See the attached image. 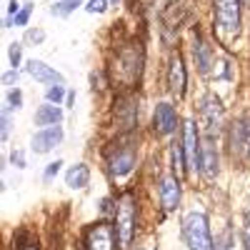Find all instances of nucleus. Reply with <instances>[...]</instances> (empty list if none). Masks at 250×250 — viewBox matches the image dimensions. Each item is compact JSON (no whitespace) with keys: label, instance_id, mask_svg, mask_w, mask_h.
<instances>
[{"label":"nucleus","instance_id":"obj_1","mask_svg":"<svg viewBox=\"0 0 250 250\" xmlns=\"http://www.w3.org/2000/svg\"><path fill=\"white\" fill-rule=\"evenodd\" d=\"M143 60L145 53L140 43H125L113 60V83H118L120 88H133L140 80Z\"/></svg>","mask_w":250,"mask_h":250},{"label":"nucleus","instance_id":"obj_2","mask_svg":"<svg viewBox=\"0 0 250 250\" xmlns=\"http://www.w3.org/2000/svg\"><path fill=\"white\" fill-rule=\"evenodd\" d=\"M135 230H138L135 195L133 193H123L118 198V208H115V238H118V248L120 250H128L133 245Z\"/></svg>","mask_w":250,"mask_h":250},{"label":"nucleus","instance_id":"obj_3","mask_svg":"<svg viewBox=\"0 0 250 250\" xmlns=\"http://www.w3.org/2000/svg\"><path fill=\"white\" fill-rule=\"evenodd\" d=\"M183 240L190 250H215L208 215L200 210H190L183 218Z\"/></svg>","mask_w":250,"mask_h":250},{"label":"nucleus","instance_id":"obj_4","mask_svg":"<svg viewBox=\"0 0 250 250\" xmlns=\"http://www.w3.org/2000/svg\"><path fill=\"white\" fill-rule=\"evenodd\" d=\"M105 160H108L110 175H115V178L128 175L135 168V145H133V138L130 135H120L108 148Z\"/></svg>","mask_w":250,"mask_h":250},{"label":"nucleus","instance_id":"obj_5","mask_svg":"<svg viewBox=\"0 0 250 250\" xmlns=\"http://www.w3.org/2000/svg\"><path fill=\"white\" fill-rule=\"evenodd\" d=\"M215 20L225 38H235L240 30V0H215Z\"/></svg>","mask_w":250,"mask_h":250},{"label":"nucleus","instance_id":"obj_6","mask_svg":"<svg viewBox=\"0 0 250 250\" xmlns=\"http://www.w3.org/2000/svg\"><path fill=\"white\" fill-rule=\"evenodd\" d=\"M183 153H185V163H188V173L200 170V135L193 120L183 123Z\"/></svg>","mask_w":250,"mask_h":250},{"label":"nucleus","instance_id":"obj_7","mask_svg":"<svg viewBox=\"0 0 250 250\" xmlns=\"http://www.w3.org/2000/svg\"><path fill=\"white\" fill-rule=\"evenodd\" d=\"M115 228L103 220L85 230V250H115Z\"/></svg>","mask_w":250,"mask_h":250},{"label":"nucleus","instance_id":"obj_8","mask_svg":"<svg viewBox=\"0 0 250 250\" xmlns=\"http://www.w3.org/2000/svg\"><path fill=\"white\" fill-rule=\"evenodd\" d=\"M200 120H203V128L205 135L215 138L220 133V125H223V105L215 95H205L203 98V105H200Z\"/></svg>","mask_w":250,"mask_h":250},{"label":"nucleus","instance_id":"obj_9","mask_svg":"<svg viewBox=\"0 0 250 250\" xmlns=\"http://www.w3.org/2000/svg\"><path fill=\"white\" fill-rule=\"evenodd\" d=\"M200 170L208 180H213L218 175V148H215V138L205 135L200 140Z\"/></svg>","mask_w":250,"mask_h":250},{"label":"nucleus","instance_id":"obj_10","mask_svg":"<svg viewBox=\"0 0 250 250\" xmlns=\"http://www.w3.org/2000/svg\"><path fill=\"white\" fill-rule=\"evenodd\" d=\"M153 128H155L160 135L175 133V128H178V113H175V108L170 105V103H160V105H155Z\"/></svg>","mask_w":250,"mask_h":250},{"label":"nucleus","instance_id":"obj_11","mask_svg":"<svg viewBox=\"0 0 250 250\" xmlns=\"http://www.w3.org/2000/svg\"><path fill=\"white\" fill-rule=\"evenodd\" d=\"M60 140H62V128H60V125H50V128H43L40 133H35V135H33L30 148H33V153L43 155V153L53 150Z\"/></svg>","mask_w":250,"mask_h":250},{"label":"nucleus","instance_id":"obj_12","mask_svg":"<svg viewBox=\"0 0 250 250\" xmlns=\"http://www.w3.org/2000/svg\"><path fill=\"white\" fill-rule=\"evenodd\" d=\"M25 70H28V75H33L38 83H43V85H65V78H62L55 68L45 65L43 60H30Z\"/></svg>","mask_w":250,"mask_h":250},{"label":"nucleus","instance_id":"obj_13","mask_svg":"<svg viewBox=\"0 0 250 250\" xmlns=\"http://www.w3.org/2000/svg\"><path fill=\"white\" fill-rule=\"evenodd\" d=\"M168 85H170V93H173L175 98H183V93H185V65H183V58H180L178 50L170 55Z\"/></svg>","mask_w":250,"mask_h":250},{"label":"nucleus","instance_id":"obj_14","mask_svg":"<svg viewBox=\"0 0 250 250\" xmlns=\"http://www.w3.org/2000/svg\"><path fill=\"white\" fill-rule=\"evenodd\" d=\"M160 203L165 210H175L180 203V183L175 175H165L160 180Z\"/></svg>","mask_w":250,"mask_h":250},{"label":"nucleus","instance_id":"obj_15","mask_svg":"<svg viewBox=\"0 0 250 250\" xmlns=\"http://www.w3.org/2000/svg\"><path fill=\"white\" fill-rule=\"evenodd\" d=\"M193 60H195V65L200 73H208L213 65V55H210V48L205 45V40L200 35L193 38Z\"/></svg>","mask_w":250,"mask_h":250},{"label":"nucleus","instance_id":"obj_16","mask_svg":"<svg viewBox=\"0 0 250 250\" xmlns=\"http://www.w3.org/2000/svg\"><path fill=\"white\" fill-rule=\"evenodd\" d=\"M65 183L68 188L73 190H80V188H85L90 183V168L85 163H78V165H70V170L65 173Z\"/></svg>","mask_w":250,"mask_h":250},{"label":"nucleus","instance_id":"obj_17","mask_svg":"<svg viewBox=\"0 0 250 250\" xmlns=\"http://www.w3.org/2000/svg\"><path fill=\"white\" fill-rule=\"evenodd\" d=\"M62 120V110L53 103H45V105H40L38 113H35V125L40 128H50V125H58Z\"/></svg>","mask_w":250,"mask_h":250},{"label":"nucleus","instance_id":"obj_18","mask_svg":"<svg viewBox=\"0 0 250 250\" xmlns=\"http://www.w3.org/2000/svg\"><path fill=\"white\" fill-rule=\"evenodd\" d=\"M118 110L123 113V115H118L120 128H123V130H130L133 125L138 123V105L133 103V98H123L120 105H118Z\"/></svg>","mask_w":250,"mask_h":250},{"label":"nucleus","instance_id":"obj_19","mask_svg":"<svg viewBox=\"0 0 250 250\" xmlns=\"http://www.w3.org/2000/svg\"><path fill=\"white\" fill-rule=\"evenodd\" d=\"M83 5V0H60V3H55L53 8H50V13L55 15V18H68L75 8H80Z\"/></svg>","mask_w":250,"mask_h":250},{"label":"nucleus","instance_id":"obj_20","mask_svg":"<svg viewBox=\"0 0 250 250\" xmlns=\"http://www.w3.org/2000/svg\"><path fill=\"white\" fill-rule=\"evenodd\" d=\"M45 40V33L40 30V28H30V30H25V43L28 45H40Z\"/></svg>","mask_w":250,"mask_h":250},{"label":"nucleus","instance_id":"obj_21","mask_svg":"<svg viewBox=\"0 0 250 250\" xmlns=\"http://www.w3.org/2000/svg\"><path fill=\"white\" fill-rule=\"evenodd\" d=\"M20 60H23V45L13 43V45H10V65H13V70H18Z\"/></svg>","mask_w":250,"mask_h":250},{"label":"nucleus","instance_id":"obj_22","mask_svg":"<svg viewBox=\"0 0 250 250\" xmlns=\"http://www.w3.org/2000/svg\"><path fill=\"white\" fill-rule=\"evenodd\" d=\"M65 95L68 93H65V88H62V85H50L48 88V103H55V105H58V103L65 98Z\"/></svg>","mask_w":250,"mask_h":250},{"label":"nucleus","instance_id":"obj_23","mask_svg":"<svg viewBox=\"0 0 250 250\" xmlns=\"http://www.w3.org/2000/svg\"><path fill=\"white\" fill-rule=\"evenodd\" d=\"M20 105H23V93H20V90L15 88V90H10V93H8V105H5V108H8V110H10V108H15V110H18Z\"/></svg>","mask_w":250,"mask_h":250},{"label":"nucleus","instance_id":"obj_24","mask_svg":"<svg viewBox=\"0 0 250 250\" xmlns=\"http://www.w3.org/2000/svg\"><path fill=\"white\" fill-rule=\"evenodd\" d=\"M85 10L88 13H105L108 10V0H88Z\"/></svg>","mask_w":250,"mask_h":250},{"label":"nucleus","instance_id":"obj_25","mask_svg":"<svg viewBox=\"0 0 250 250\" xmlns=\"http://www.w3.org/2000/svg\"><path fill=\"white\" fill-rule=\"evenodd\" d=\"M30 13H33V5L28 3L23 10H20L18 15H15V25H28V20H30Z\"/></svg>","mask_w":250,"mask_h":250},{"label":"nucleus","instance_id":"obj_26","mask_svg":"<svg viewBox=\"0 0 250 250\" xmlns=\"http://www.w3.org/2000/svg\"><path fill=\"white\" fill-rule=\"evenodd\" d=\"M60 165H62V160H55V163H50L48 168H45V173H43V180H53V178L60 173Z\"/></svg>","mask_w":250,"mask_h":250},{"label":"nucleus","instance_id":"obj_27","mask_svg":"<svg viewBox=\"0 0 250 250\" xmlns=\"http://www.w3.org/2000/svg\"><path fill=\"white\" fill-rule=\"evenodd\" d=\"M243 245L245 250H250V213L245 215V225H243Z\"/></svg>","mask_w":250,"mask_h":250},{"label":"nucleus","instance_id":"obj_28","mask_svg":"<svg viewBox=\"0 0 250 250\" xmlns=\"http://www.w3.org/2000/svg\"><path fill=\"white\" fill-rule=\"evenodd\" d=\"M10 133V118H8V108H3V140H8Z\"/></svg>","mask_w":250,"mask_h":250},{"label":"nucleus","instance_id":"obj_29","mask_svg":"<svg viewBox=\"0 0 250 250\" xmlns=\"http://www.w3.org/2000/svg\"><path fill=\"white\" fill-rule=\"evenodd\" d=\"M3 83H5V85H13V83H18V70H8V73L3 75Z\"/></svg>","mask_w":250,"mask_h":250},{"label":"nucleus","instance_id":"obj_30","mask_svg":"<svg viewBox=\"0 0 250 250\" xmlns=\"http://www.w3.org/2000/svg\"><path fill=\"white\" fill-rule=\"evenodd\" d=\"M13 163L18 165V168H25V158H23V153H20V150L13 153Z\"/></svg>","mask_w":250,"mask_h":250},{"label":"nucleus","instance_id":"obj_31","mask_svg":"<svg viewBox=\"0 0 250 250\" xmlns=\"http://www.w3.org/2000/svg\"><path fill=\"white\" fill-rule=\"evenodd\" d=\"M245 148H248V153H250V120L245 123Z\"/></svg>","mask_w":250,"mask_h":250},{"label":"nucleus","instance_id":"obj_32","mask_svg":"<svg viewBox=\"0 0 250 250\" xmlns=\"http://www.w3.org/2000/svg\"><path fill=\"white\" fill-rule=\"evenodd\" d=\"M20 250H38L35 243H25V245H20Z\"/></svg>","mask_w":250,"mask_h":250},{"label":"nucleus","instance_id":"obj_33","mask_svg":"<svg viewBox=\"0 0 250 250\" xmlns=\"http://www.w3.org/2000/svg\"><path fill=\"white\" fill-rule=\"evenodd\" d=\"M228 243H230V233H228V235H225V240H223V245H220L218 250H228Z\"/></svg>","mask_w":250,"mask_h":250},{"label":"nucleus","instance_id":"obj_34","mask_svg":"<svg viewBox=\"0 0 250 250\" xmlns=\"http://www.w3.org/2000/svg\"><path fill=\"white\" fill-rule=\"evenodd\" d=\"M113 3H118V0H113Z\"/></svg>","mask_w":250,"mask_h":250},{"label":"nucleus","instance_id":"obj_35","mask_svg":"<svg viewBox=\"0 0 250 250\" xmlns=\"http://www.w3.org/2000/svg\"><path fill=\"white\" fill-rule=\"evenodd\" d=\"M245 3H250V0H245Z\"/></svg>","mask_w":250,"mask_h":250}]
</instances>
